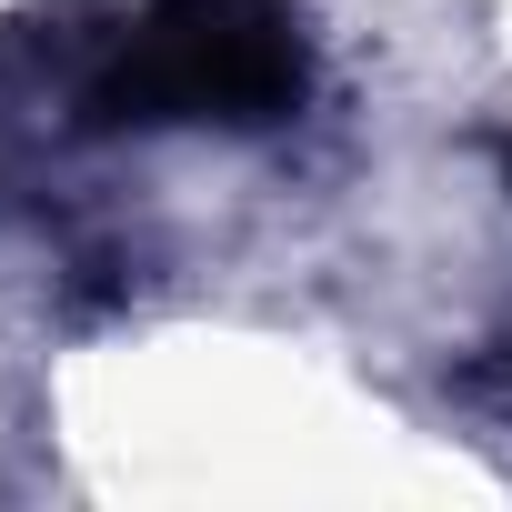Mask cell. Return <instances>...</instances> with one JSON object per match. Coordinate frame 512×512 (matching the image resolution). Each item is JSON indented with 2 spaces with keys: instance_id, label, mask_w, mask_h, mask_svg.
<instances>
[{
  "instance_id": "1",
  "label": "cell",
  "mask_w": 512,
  "mask_h": 512,
  "mask_svg": "<svg viewBox=\"0 0 512 512\" xmlns=\"http://www.w3.org/2000/svg\"><path fill=\"white\" fill-rule=\"evenodd\" d=\"M302 101L312 31L292 0H141L81 91L101 131H272Z\"/></svg>"
},
{
  "instance_id": "2",
  "label": "cell",
  "mask_w": 512,
  "mask_h": 512,
  "mask_svg": "<svg viewBox=\"0 0 512 512\" xmlns=\"http://www.w3.org/2000/svg\"><path fill=\"white\" fill-rule=\"evenodd\" d=\"M502 171H512V151H502Z\"/></svg>"
}]
</instances>
